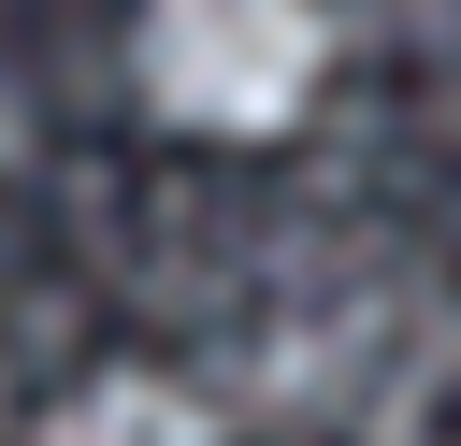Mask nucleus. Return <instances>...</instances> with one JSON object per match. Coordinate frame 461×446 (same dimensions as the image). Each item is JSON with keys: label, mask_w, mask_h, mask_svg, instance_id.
<instances>
[{"label": "nucleus", "mask_w": 461, "mask_h": 446, "mask_svg": "<svg viewBox=\"0 0 461 446\" xmlns=\"http://www.w3.org/2000/svg\"><path fill=\"white\" fill-rule=\"evenodd\" d=\"M331 72L317 0H144V86L187 129H288Z\"/></svg>", "instance_id": "obj_1"}, {"label": "nucleus", "mask_w": 461, "mask_h": 446, "mask_svg": "<svg viewBox=\"0 0 461 446\" xmlns=\"http://www.w3.org/2000/svg\"><path fill=\"white\" fill-rule=\"evenodd\" d=\"M58 446H202V403H187L173 374H101Z\"/></svg>", "instance_id": "obj_2"}]
</instances>
